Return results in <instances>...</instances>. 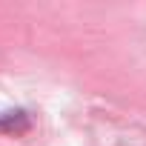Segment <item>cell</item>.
<instances>
[{
  "label": "cell",
  "mask_w": 146,
  "mask_h": 146,
  "mask_svg": "<svg viewBox=\"0 0 146 146\" xmlns=\"http://www.w3.org/2000/svg\"><path fill=\"white\" fill-rule=\"evenodd\" d=\"M26 126H29L26 112H3V115H0V129L17 132V129H26Z\"/></svg>",
  "instance_id": "1"
}]
</instances>
